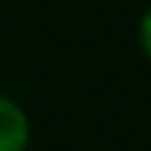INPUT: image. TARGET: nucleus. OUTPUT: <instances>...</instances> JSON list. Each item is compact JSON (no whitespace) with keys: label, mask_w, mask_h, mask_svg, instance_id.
Returning <instances> with one entry per match:
<instances>
[{"label":"nucleus","mask_w":151,"mask_h":151,"mask_svg":"<svg viewBox=\"0 0 151 151\" xmlns=\"http://www.w3.org/2000/svg\"><path fill=\"white\" fill-rule=\"evenodd\" d=\"M137 42H140L143 56L151 62V9H146V14L140 17V25H137Z\"/></svg>","instance_id":"2"},{"label":"nucleus","mask_w":151,"mask_h":151,"mask_svg":"<svg viewBox=\"0 0 151 151\" xmlns=\"http://www.w3.org/2000/svg\"><path fill=\"white\" fill-rule=\"evenodd\" d=\"M31 120L14 98L0 92V151H28Z\"/></svg>","instance_id":"1"}]
</instances>
